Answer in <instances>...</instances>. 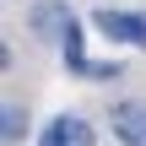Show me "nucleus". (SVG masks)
<instances>
[{
  "label": "nucleus",
  "instance_id": "obj_1",
  "mask_svg": "<svg viewBox=\"0 0 146 146\" xmlns=\"http://www.w3.org/2000/svg\"><path fill=\"white\" fill-rule=\"evenodd\" d=\"M27 22H33V33H38L43 43H60L65 60H81V22H76V11H70L65 0H38V5L27 11Z\"/></svg>",
  "mask_w": 146,
  "mask_h": 146
},
{
  "label": "nucleus",
  "instance_id": "obj_2",
  "mask_svg": "<svg viewBox=\"0 0 146 146\" xmlns=\"http://www.w3.org/2000/svg\"><path fill=\"white\" fill-rule=\"evenodd\" d=\"M92 27L108 38V43H130L146 54V11H125V5H98L92 11Z\"/></svg>",
  "mask_w": 146,
  "mask_h": 146
},
{
  "label": "nucleus",
  "instance_id": "obj_3",
  "mask_svg": "<svg viewBox=\"0 0 146 146\" xmlns=\"http://www.w3.org/2000/svg\"><path fill=\"white\" fill-rule=\"evenodd\" d=\"M38 146H98V130L87 114H54L38 130Z\"/></svg>",
  "mask_w": 146,
  "mask_h": 146
},
{
  "label": "nucleus",
  "instance_id": "obj_4",
  "mask_svg": "<svg viewBox=\"0 0 146 146\" xmlns=\"http://www.w3.org/2000/svg\"><path fill=\"white\" fill-rule=\"evenodd\" d=\"M108 125H114L119 146H146V98H119L108 108Z\"/></svg>",
  "mask_w": 146,
  "mask_h": 146
},
{
  "label": "nucleus",
  "instance_id": "obj_5",
  "mask_svg": "<svg viewBox=\"0 0 146 146\" xmlns=\"http://www.w3.org/2000/svg\"><path fill=\"white\" fill-rule=\"evenodd\" d=\"M65 70L81 76V81H114V76H119L114 60H87V54H81V60H65Z\"/></svg>",
  "mask_w": 146,
  "mask_h": 146
},
{
  "label": "nucleus",
  "instance_id": "obj_6",
  "mask_svg": "<svg viewBox=\"0 0 146 146\" xmlns=\"http://www.w3.org/2000/svg\"><path fill=\"white\" fill-rule=\"evenodd\" d=\"M22 135H27V108H22V103H5V108H0V141L16 146Z\"/></svg>",
  "mask_w": 146,
  "mask_h": 146
}]
</instances>
